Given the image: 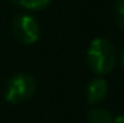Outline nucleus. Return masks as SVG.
<instances>
[{"label": "nucleus", "instance_id": "obj_8", "mask_svg": "<svg viewBox=\"0 0 124 123\" xmlns=\"http://www.w3.org/2000/svg\"><path fill=\"white\" fill-rule=\"evenodd\" d=\"M113 123H124V114H121V116H118V117H116L114 119V122Z\"/></svg>", "mask_w": 124, "mask_h": 123}, {"label": "nucleus", "instance_id": "obj_3", "mask_svg": "<svg viewBox=\"0 0 124 123\" xmlns=\"http://www.w3.org/2000/svg\"><path fill=\"white\" fill-rule=\"evenodd\" d=\"M13 35L15 38L25 45H32L39 39V23L31 15H19L13 19Z\"/></svg>", "mask_w": 124, "mask_h": 123}, {"label": "nucleus", "instance_id": "obj_1", "mask_svg": "<svg viewBox=\"0 0 124 123\" xmlns=\"http://www.w3.org/2000/svg\"><path fill=\"white\" fill-rule=\"evenodd\" d=\"M87 61L91 71L97 75H105L110 74L118 61L117 49L114 44L105 38H97L88 46L87 52Z\"/></svg>", "mask_w": 124, "mask_h": 123}, {"label": "nucleus", "instance_id": "obj_6", "mask_svg": "<svg viewBox=\"0 0 124 123\" xmlns=\"http://www.w3.org/2000/svg\"><path fill=\"white\" fill-rule=\"evenodd\" d=\"M52 0H19V3L29 10H42L51 4Z\"/></svg>", "mask_w": 124, "mask_h": 123}, {"label": "nucleus", "instance_id": "obj_9", "mask_svg": "<svg viewBox=\"0 0 124 123\" xmlns=\"http://www.w3.org/2000/svg\"><path fill=\"white\" fill-rule=\"evenodd\" d=\"M120 64H121V67H123V70H124V48H123V51H121V57H120Z\"/></svg>", "mask_w": 124, "mask_h": 123}, {"label": "nucleus", "instance_id": "obj_5", "mask_svg": "<svg viewBox=\"0 0 124 123\" xmlns=\"http://www.w3.org/2000/svg\"><path fill=\"white\" fill-rule=\"evenodd\" d=\"M87 122L88 123H113L114 117L107 109L94 107L87 114Z\"/></svg>", "mask_w": 124, "mask_h": 123}, {"label": "nucleus", "instance_id": "obj_4", "mask_svg": "<svg viewBox=\"0 0 124 123\" xmlns=\"http://www.w3.org/2000/svg\"><path fill=\"white\" fill-rule=\"evenodd\" d=\"M108 93V84L104 78L97 77L91 80L87 86V100L90 104H100L105 100Z\"/></svg>", "mask_w": 124, "mask_h": 123}, {"label": "nucleus", "instance_id": "obj_7", "mask_svg": "<svg viewBox=\"0 0 124 123\" xmlns=\"http://www.w3.org/2000/svg\"><path fill=\"white\" fill-rule=\"evenodd\" d=\"M114 19L117 26L124 31V0H117L114 6Z\"/></svg>", "mask_w": 124, "mask_h": 123}, {"label": "nucleus", "instance_id": "obj_2", "mask_svg": "<svg viewBox=\"0 0 124 123\" xmlns=\"http://www.w3.org/2000/svg\"><path fill=\"white\" fill-rule=\"evenodd\" d=\"M36 93V80L29 74H17L6 86L4 98L10 104H20L28 101Z\"/></svg>", "mask_w": 124, "mask_h": 123}]
</instances>
